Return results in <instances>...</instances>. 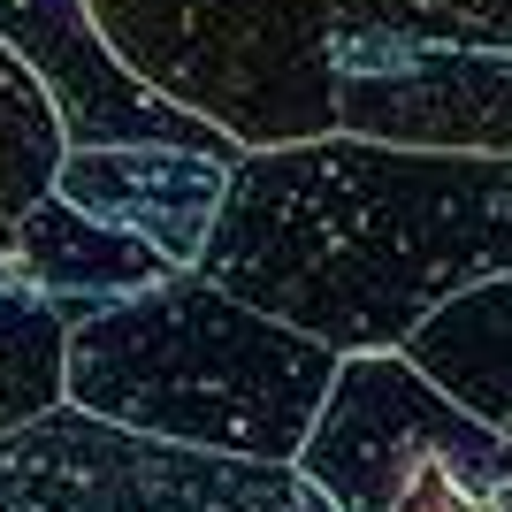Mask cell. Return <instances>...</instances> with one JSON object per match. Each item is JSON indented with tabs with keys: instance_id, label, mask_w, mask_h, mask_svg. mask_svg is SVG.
Returning <instances> with one entry per match:
<instances>
[{
	"instance_id": "cell-13",
	"label": "cell",
	"mask_w": 512,
	"mask_h": 512,
	"mask_svg": "<svg viewBox=\"0 0 512 512\" xmlns=\"http://www.w3.org/2000/svg\"><path fill=\"white\" fill-rule=\"evenodd\" d=\"M337 31L512 54V0H337Z\"/></svg>"
},
{
	"instance_id": "cell-3",
	"label": "cell",
	"mask_w": 512,
	"mask_h": 512,
	"mask_svg": "<svg viewBox=\"0 0 512 512\" xmlns=\"http://www.w3.org/2000/svg\"><path fill=\"white\" fill-rule=\"evenodd\" d=\"M153 92L245 153L337 130V0H92Z\"/></svg>"
},
{
	"instance_id": "cell-14",
	"label": "cell",
	"mask_w": 512,
	"mask_h": 512,
	"mask_svg": "<svg viewBox=\"0 0 512 512\" xmlns=\"http://www.w3.org/2000/svg\"><path fill=\"white\" fill-rule=\"evenodd\" d=\"M0 283H16V222L0 214Z\"/></svg>"
},
{
	"instance_id": "cell-8",
	"label": "cell",
	"mask_w": 512,
	"mask_h": 512,
	"mask_svg": "<svg viewBox=\"0 0 512 512\" xmlns=\"http://www.w3.org/2000/svg\"><path fill=\"white\" fill-rule=\"evenodd\" d=\"M245 153H214V146H69L62 184L54 192L69 207L100 214L115 230L146 237L176 268H199L214 245V222H222V199H230V169Z\"/></svg>"
},
{
	"instance_id": "cell-4",
	"label": "cell",
	"mask_w": 512,
	"mask_h": 512,
	"mask_svg": "<svg viewBox=\"0 0 512 512\" xmlns=\"http://www.w3.org/2000/svg\"><path fill=\"white\" fill-rule=\"evenodd\" d=\"M299 474L344 512H512V436L406 352H344Z\"/></svg>"
},
{
	"instance_id": "cell-7",
	"label": "cell",
	"mask_w": 512,
	"mask_h": 512,
	"mask_svg": "<svg viewBox=\"0 0 512 512\" xmlns=\"http://www.w3.org/2000/svg\"><path fill=\"white\" fill-rule=\"evenodd\" d=\"M0 39L46 77V92H54V107L69 123V146H146V138H161V146L245 153L230 130H214L207 115L153 92L107 46L92 0H0Z\"/></svg>"
},
{
	"instance_id": "cell-2",
	"label": "cell",
	"mask_w": 512,
	"mask_h": 512,
	"mask_svg": "<svg viewBox=\"0 0 512 512\" xmlns=\"http://www.w3.org/2000/svg\"><path fill=\"white\" fill-rule=\"evenodd\" d=\"M344 352L199 268L69 329V406L192 451L299 467Z\"/></svg>"
},
{
	"instance_id": "cell-15",
	"label": "cell",
	"mask_w": 512,
	"mask_h": 512,
	"mask_svg": "<svg viewBox=\"0 0 512 512\" xmlns=\"http://www.w3.org/2000/svg\"><path fill=\"white\" fill-rule=\"evenodd\" d=\"M299 512H344V505H337V497H321L314 482H306V505H299Z\"/></svg>"
},
{
	"instance_id": "cell-12",
	"label": "cell",
	"mask_w": 512,
	"mask_h": 512,
	"mask_svg": "<svg viewBox=\"0 0 512 512\" xmlns=\"http://www.w3.org/2000/svg\"><path fill=\"white\" fill-rule=\"evenodd\" d=\"M69 398V314L23 283H0V428H23Z\"/></svg>"
},
{
	"instance_id": "cell-11",
	"label": "cell",
	"mask_w": 512,
	"mask_h": 512,
	"mask_svg": "<svg viewBox=\"0 0 512 512\" xmlns=\"http://www.w3.org/2000/svg\"><path fill=\"white\" fill-rule=\"evenodd\" d=\"M62 161H69L62 107H54L39 69L0 39V214L16 222V214H31L39 199H54Z\"/></svg>"
},
{
	"instance_id": "cell-1",
	"label": "cell",
	"mask_w": 512,
	"mask_h": 512,
	"mask_svg": "<svg viewBox=\"0 0 512 512\" xmlns=\"http://www.w3.org/2000/svg\"><path fill=\"white\" fill-rule=\"evenodd\" d=\"M512 268V161L360 130L230 169L199 276L337 352H398L444 299Z\"/></svg>"
},
{
	"instance_id": "cell-5",
	"label": "cell",
	"mask_w": 512,
	"mask_h": 512,
	"mask_svg": "<svg viewBox=\"0 0 512 512\" xmlns=\"http://www.w3.org/2000/svg\"><path fill=\"white\" fill-rule=\"evenodd\" d=\"M306 474L54 406L0 428V512H299Z\"/></svg>"
},
{
	"instance_id": "cell-9",
	"label": "cell",
	"mask_w": 512,
	"mask_h": 512,
	"mask_svg": "<svg viewBox=\"0 0 512 512\" xmlns=\"http://www.w3.org/2000/svg\"><path fill=\"white\" fill-rule=\"evenodd\" d=\"M169 276H176V260L161 245L115 230V222H100L85 207H69L62 192L39 199L31 214H16V283L54 299L69 314V329L138 299V291H153V283H169Z\"/></svg>"
},
{
	"instance_id": "cell-10",
	"label": "cell",
	"mask_w": 512,
	"mask_h": 512,
	"mask_svg": "<svg viewBox=\"0 0 512 512\" xmlns=\"http://www.w3.org/2000/svg\"><path fill=\"white\" fill-rule=\"evenodd\" d=\"M398 352L428 383H444L459 406H474L490 428L512 436V268L467 283L459 299H444Z\"/></svg>"
},
{
	"instance_id": "cell-6",
	"label": "cell",
	"mask_w": 512,
	"mask_h": 512,
	"mask_svg": "<svg viewBox=\"0 0 512 512\" xmlns=\"http://www.w3.org/2000/svg\"><path fill=\"white\" fill-rule=\"evenodd\" d=\"M337 130L512 161V54L337 31Z\"/></svg>"
}]
</instances>
